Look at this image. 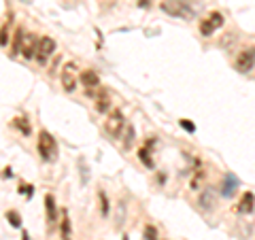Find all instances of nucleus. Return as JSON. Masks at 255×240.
<instances>
[{"mask_svg": "<svg viewBox=\"0 0 255 240\" xmlns=\"http://www.w3.org/2000/svg\"><path fill=\"white\" fill-rule=\"evenodd\" d=\"M13 125L17 127V130L23 134V136H30V132H32V127H30V121L26 117H15L13 119Z\"/></svg>", "mask_w": 255, "mask_h": 240, "instance_id": "18", "label": "nucleus"}, {"mask_svg": "<svg viewBox=\"0 0 255 240\" xmlns=\"http://www.w3.org/2000/svg\"><path fill=\"white\" fill-rule=\"evenodd\" d=\"M159 236H157V230L153 228V226H147L145 228V234H142V240H157Z\"/></svg>", "mask_w": 255, "mask_h": 240, "instance_id": "24", "label": "nucleus"}, {"mask_svg": "<svg viewBox=\"0 0 255 240\" xmlns=\"http://www.w3.org/2000/svg\"><path fill=\"white\" fill-rule=\"evenodd\" d=\"M202 179H204V170H198V174L194 179H191V189H200V183H202Z\"/></svg>", "mask_w": 255, "mask_h": 240, "instance_id": "25", "label": "nucleus"}, {"mask_svg": "<svg viewBox=\"0 0 255 240\" xmlns=\"http://www.w3.org/2000/svg\"><path fill=\"white\" fill-rule=\"evenodd\" d=\"M23 41H26V32H23L21 28H17V30H15V36H13V45H11V55H19V53H21Z\"/></svg>", "mask_w": 255, "mask_h": 240, "instance_id": "16", "label": "nucleus"}, {"mask_svg": "<svg viewBox=\"0 0 255 240\" xmlns=\"http://www.w3.org/2000/svg\"><path fill=\"white\" fill-rule=\"evenodd\" d=\"M21 240H30V236H28V232H23V236H21Z\"/></svg>", "mask_w": 255, "mask_h": 240, "instance_id": "29", "label": "nucleus"}, {"mask_svg": "<svg viewBox=\"0 0 255 240\" xmlns=\"http://www.w3.org/2000/svg\"><path fill=\"white\" fill-rule=\"evenodd\" d=\"M98 198H100V215L102 217H109V198L105 191H98Z\"/></svg>", "mask_w": 255, "mask_h": 240, "instance_id": "21", "label": "nucleus"}, {"mask_svg": "<svg viewBox=\"0 0 255 240\" xmlns=\"http://www.w3.org/2000/svg\"><path fill=\"white\" fill-rule=\"evenodd\" d=\"M234 66H236L238 73H249V70L255 66V47H249V49L238 53Z\"/></svg>", "mask_w": 255, "mask_h": 240, "instance_id": "6", "label": "nucleus"}, {"mask_svg": "<svg viewBox=\"0 0 255 240\" xmlns=\"http://www.w3.org/2000/svg\"><path fill=\"white\" fill-rule=\"evenodd\" d=\"M179 2H185V4H189V2H191V0H179Z\"/></svg>", "mask_w": 255, "mask_h": 240, "instance_id": "30", "label": "nucleus"}, {"mask_svg": "<svg viewBox=\"0 0 255 240\" xmlns=\"http://www.w3.org/2000/svg\"><path fill=\"white\" fill-rule=\"evenodd\" d=\"M38 155L43 162H53L58 157V142L49 132H41L38 134Z\"/></svg>", "mask_w": 255, "mask_h": 240, "instance_id": "1", "label": "nucleus"}, {"mask_svg": "<svg viewBox=\"0 0 255 240\" xmlns=\"http://www.w3.org/2000/svg\"><path fill=\"white\" fill-rule=\"evenodd\" d=\"M134 145V127L132 125H126V132H124V149H130Z\"/></svg>", "mask_w": 255, "mask_h": 240, "instance_id": "20", "label": "nucleus"}, {"mask_svg": "<svg viewBox=\"0 0 255 240\" xmlns=\"http://www.w3.org/2000/svg\"><path fill=\"white\" fill-rule=\"evenodd\" d=\"M253 209H255V196L251 191H247V194H243L241 202H238V213L249 215V213H253Z\"/></svg>", "mask_w": 255, "mask_h": 240, "instance_id": "13", "label": "nucleus"}, {"mask_svg": "<svg viewBox=\"0 0 255 240\" xmlns=\"http://www.w3.org/2000/svg\"><path fill=\"white\" fill-rule=\"evenodd\" d=\"M36 47H38V38L34 34H26V41H23V47H21V55L26 60L36 58Z\"/></svg>", "mask_w": 255, "mask_h": 240, "instance_id": "11", "label": "nucleus"}, {"mask_svg": "<svg viewBox=\"0 0 255 240\" xmlns=\"http://www.w3.org/2000/svg\"><path fill=\"white\" fill-rule=\"evenodd\" d=\"M60 81H62V87L66 92H75V87H77V66L73 62H68L66 66L62 68Z\"/></svg>", "mask_w": 255, "mask_h": 240, "instance_id": "7", "label": "nucleus"}, {"mask_svg": "<svg viewBox=\"0 0 255 240\" xmlns=\"http://www.w3.org/2000/svg\"><path fill=\"white\" fill-rule=\"evenodd\" d=\"M6 221H9L13 228H19L21 226V217H19L17 211H6Z\"/></svg>", "mask_w": 255, "mask_h": 240, "instance_id": "22", "label": "nucleus"}, {"mask_svg": "<svg viewBox=\"0 0 255 240\" xmlns=\"http://www.w3.org/2000/svg\"><path fill=\"white\" fill-rule=\"evenodd\" d=\"M55 53V41L49 36L38 38V47H36V60L38 64H47V60Z\"/></svg>", "mask_w": 255, "mask_h": 240, "instance_id": "4", "label": "nucleus"}, {"mask_svg": "<svg viewBox=\"0 0 255 240\" xmlns=\"http://www.w3.org/2000/svg\"><path fill=\"white\" fill-rule=\"evenodd\" d=\"M19 194H28V198L32 196V185H23V183H21V185H19Z\"/></svg>", "mask_w": 255, "mask_h": 240, "instance_id": "27", "label": "nucleus"}, {"mask_svg": "<svg viewBox=\"0 0 255 240\" xmlns=\"http://www.w3.org/2000/svg\"><path fill=\"white\" fill-rule=\"evenodd\" d=\"M153 142H155V140L151 138V140L145 142V147H140V149H138V159H140V162L145 164L147 168H155L153 159H151V147H153Z\"/></svg>", "mask_w": 255, "mask_h": 240, "instance_id": "14", "label": "nucleus"}, {"mask_svg": "<svg viewBox=\"0 0 255 240\" xmlns=\"http://www.w3.org/2000/svg\"><path fill=\"white\" fill-rule=\"evenodd\" d=\"M124 221H126V202L122 200V202L117 204V213H115V228H117V230H122Z\"/></svg>", "mask_w": 255, "mask_h": 240, "instance_id": "19", "label": "nucleus"}, {"mask_svg": "<svg viewBox=\"0 0 255 240\" xmlns=\"http://www.w3.org/2000/svg\"><path fill=\"white\" fill-rule=\"evenodd\" d=\"M238 187H241V183H238V179L232 172L223 174V181H221V196L223 198H232L238 191Z\"/></svg>", "mask_w": 255, "mask_h": 240, "instance_id": "9", "label": "nucleus"}, {"mask_svg": "<svg viewBox=\"0 0 255 240\" xmlns=\"http://www.w3.org/2000/svg\"><path fill=\"white\" fill-rule=\"evenodd\" d=\"M2 177H4V179H11V177H13V170H11V168H4Z\"/></svg>", "mask_w": 255, "mask_h": 240, "instance_id": "28", "label": "nucleus"}, {"mask_svg": "<svg viewBox=\"0 0 255 240\" xmlns=\"http://www.w3.org/2000/svg\"><path fill=\"white\" fill-rule=\"evenodd\" d=\"M96 90H98V87H96ZM96 90H87V96H94L96 111H98V113H109L111 111V94L107 90H100V92H96Z\"/></svg>", "mask_w": 255, "mask_h": 240, "instance_id": "8", "label": "nucleus"}, {"mask_svg": "<svg viewBox=\"0 0 255 240\" xmlns=\"http://www.w3.org/2000/svg\"><path fill=\"white\" fill-rule=\"evenodd\" d=\"M162 11L164 13H168L170 17H183V19H189V15H191V9H189V4L185 2H179V0H164L162 4Z\"/></svg>", "mask_w": 255, "mask_h": 240, "instance_id": "3", "label": "nucleus"}, {"mask_svg": "<svg viewBox=\"0 0 255 240\" xmlns=\"http://www.w3.org/2000/svg\"><path fill=\"white\" fill-rule=\"evenodd\" d=\"M9 23H11V13H9V19H6L2 26V34H0V45L2 47L9 45Z\"/></svg>", "mask_w": 255, "mask_h": 240, "instance_id": "23", "label": "nucleus"}, {"mask_svg": "<svg viewBox=\"0 0 255 240\" xmlns=\"http://www.w3.org/2000/svg\"><path fill=\"white\" fill-rule=\"evenodd\" d=\"M215 191H213V187H206L202 194H200V198H198V206H200V211H204V213H209V211H213L215 209Z\"/></svg>", "mask_w": 255, "mask_h": 240, "instance_id": "10", "label": "nucleus"}, {"mask_svg": "<svg viewBox=\"0 0 255 240\" xmlns=\"http://www.w3.org/2000/svg\"><path fill=\"white\" fill-rule=\"evenodd\" d=\"M124 240H130V238H128V234H126V236H124Z\"/></svg>", "mask_w": 255, "mask_h": 240, "instance_id": "31", "label": "nucleus"}, {"mask_svg": "<svg viewBox=\"0 0 255 240\" xmlns=\"http://www.w3.org/2000/svg\"><path fill=\"white\" fill-rule=\"evenodd\" d=\"M79 81L81 85H85L87 90H96V87H100V77L94 73V70H83L81 77H79Z\"/></svg>", "mask_w": 255, "mask_h": 240, "instance_id": "12", "label": "nucleus"}, {"mask_svg": "<svg viewBox=\"0 0 255 240\" xmlns=\"http://www.w3.org/2000/svg\"><path fill=\"white\" fill-rule=\"evenodd\" d=\"M105 130H107V134L111 136V138H119V136L126 132V119H124V113L119 109L109 113L107 121H105Z\"/></svg>", "mask_w": 255, "mask_h": 240, "instance_id": "2", "label": "nucleus"}, {"mask_svg": "<svg viewBox=\"0 0 255 240\" xmlns=\"http://www.w3.org/2000/svg\"><path fill=\"white\" fill-rule=\"evenodd\" d=\"M45 211H47V223H55V219H58V209H55V198L51 194L45 196Z\"/></svg>", "mask_w": 255, "mask_h": 240, "instance_id": "15", "label": "nucleus"}, {"mask_svg": "<svg viewBox=\"0 0 255 240\" xmlns=\"http://www.w3.org/2000/svg\"><path fill=\"white\" fill-rule=\"evenodd\" d=\"M60 238L62 240H73V232H70V219L68 213H62V223H60Z\"/></svg>", "mask_w": 255, "mask_h": 240, "instance_id": "17", "label": "nucleus"}, {"mask_svg": "<svg viewBox=\"0 0 255 240\" xmlns=\"http://www.w3.org/2000/svg\"><path fill=\"white\" fill-rule=\"evenodd\" d=\"M223 26V15L219 13V11H215V13H211L209 17H204L202 21H200V34L202 36H211L215 30H219Z\"/></svg>", "mask_w": 255, "mask_h": 240, "instance_id": "5", "label": "nucleus"}, {"mask_svg": "<svg viewBox=\"0 0 255 240\" xmlns=\"http://www.w3.org/2000/svg\"><path fill=\"white\" fill-rule=\"evenodd\" d=\"M181 127H183L185 132H189V134H194V132H196V125L191 123L189 119H181Z\"/></svg>", "mask_w": 255, "mask_h": 240, "instance_id": "26", "label": "nucleus"}]
</instances>
